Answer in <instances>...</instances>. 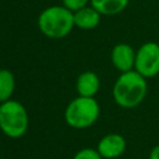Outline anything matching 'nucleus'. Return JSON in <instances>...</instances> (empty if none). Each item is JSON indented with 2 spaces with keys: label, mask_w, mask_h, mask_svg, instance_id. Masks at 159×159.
<instances>
[{
  "label": "nucleus",
  "mask_w": 159,
  "mask_h": 159,
  "mask_svg": "<svg viewBox=\"0 0 159 159\" xmlns=\"http://www.w3.org/2000/svg\"><path fill=\"white\" fill-rule=\"evenodd\" d=\"M72 159H103L97 149L94 148H83L80 149Z\"/></svg>",
  "instance_id": "obj_12"
},
{
  "label": "nucleus",
  "mask_w": 159,
  "mask_h": 159,
  "mask_svg": "<svg viewBox=\"0 0 159 159\" xmlns=\"http://www.w3.org/2000/svg\"><path fill=\"white\" fill-rule=\"evenodd\" d=\"M134 70L147 80L159 75V43L148 41L139 46L135 55Z\"/></svg>",
  "instance_id": "obj_5"
},
{
  "label": "nucleus",
  "mask_w": 159,
  "mask_h": 159,
  "mask_svg": "<svg viewBox=\"0 0 159 159\" xmlns=\"http://www.w3.org/2000/svg\"><path fill=\"white\" fill-rule=\"evenodd\" d=\"M16 81L14 73L7 68H0V103L11 99Z\"/></svg>",
  "instance_id": "obj_11"
},
{
  "label": "nucleus",
  "mask_w": 159,
  "mask_h": 159,
  "mask_svg": "<svg viewBox=\"0 0 159 159\" xmlns=\"http://www.w3.org/2000/svg\"><path fill=\"white\" fill-rule=\"evenodd\" d=\"M137 50H134L129 43H117L111 51V61L116 70L122 72H128L134 70Z\"/></svg>",
  "instance_id": "obj_7"
},
{
  "label": "nucleus",
  "mask_w": 159,
  "mask_h": 159,
  "mask_svg": "<svg viewBox=\"0 0 159 159\" xmlns=\"http://www.w3.org/2000/svg\"><path fill=\"white\" fill-rule=\"evenodd\" d=\"M127 148V140L122 134L108 133L103 135L97 143V150L103 159H117Z\"/></svg>",
  "instance_id": "obj_6"
},
{
  "label": "nucleus",
  "mask_w": 159,
  "mask_h": 159,
  "mask_svg": "<svg viewBox=\"0 0 159 159\" xmlns=\"http://www.w3.org/2000/svg\"><path fill=\"white\" fill-rule=\"evenodd\" d=\"M101 15L113 16L120 14L129 4V0H91L89 2Z\"/></svg>",
  "instance_id": "obj_10"
},
{
  "label": "nucleus",
  "mask_w": 159,
  "mask_h": 159,
  "mask_svg": "<svg viewBox=\"0 0 159 159\" xmlns=\"http://www.w3.org/2000/svg\"><path fill=\"white\" fill-rule=\"evenodd\" d=\"M39 30L48 39L60 40L71 34L75 27L73 11L63 5H52L43 9L37 17Z\"/></svg>",
  "instance_id": "obj_2"
},
{
  "label": "nucleus",
  "mask_w": 159,
  "mask_h": 159,
  "mask_svg": "<svg viewBox=\"0 0 159 159\" xmlns=\"http://www.w3.org/2000/svg\"><path fill=\"white\" fill-rule=\"evenodd\" d=\"M89 2H91V0H62V5L73 12L89 5Z\"/></svg>",
  "instance_id": "obj_13"
},
{
  "label": "nucleus",
  "mask_w": 159,
  "mask_h": 159,
  "mask_svg": "<svg viewBox=\"0 0 159 159\" xmlns=\"http://www.w3.org/2000/svg\"><path fill=\"white\" fill-rule=\"evenodd\" d=\"M147 78L135 70L122 72L116 80L112 89L116 104L124 109H132L142 104L147 97Z\"/></svg>",
  "instance_id": "obj_1"
},
{
  "label": "nucleus",
  "mask_w": 159,
  "mask_h": 159,
  "mask_svg": "<svg viewBox=\"0 0 159 159\" xmlns=\"http://www.w3.org/2000/svg\"><path fill=\"white\" fill-rule=\"evenodd\" d=\"M101 14L91 4L73 12L75 27L81 30H93L101 22Z\"/></svg>",
  "instance_id": "obj_8"
},
{
  "label": "nucleus",
  "mask_w": 159,
  "mask_h": 159,
  "mask_svg": "<svg viewBox=\"0 0 159 159\" xmlns=\"http://www.w3.org/2000/svg\"><path fill=\"white\" fill-rule=\"evenodd\" d=\"M30 118L25 106L16 101L9 99L0 103V130L11 139L21 138L29 129Z\"/></svg>",
  "instance_id": "obj_4"
},
{
  "label": "nucleus",
  "mask_w": 159,
  "mask_h": 159,
  "mask_svg": "<svg viewBox=\"0 0 159 159\" xmlns=\"http://www.w3.org/2000/svg\"><path fill=\"white\" fill-rule=\"evenodd\" d=\"M101 88V80L93 71H84L80 73L76 81V91L78 96L94 97Z\"/></svg>",
  "instance_id": "obj_9"
},
{
  "label": "nucleus",
  "mask_w": 159,
  "mask_h": 159,
  "mask_svg": "<svg viewBox=\"0 0 159 159\" xmlns=\"http://www.w3.org/2000/svg\"><path fill=\"white\" fill-rule=\"evenodd\" d=\"M101 107L94 97L77 96L65 108L63 118L68 127L75 129H87L99 118Z\"/></svg>",
  "instance_id": "obj_3"
},
{
  "label": "nucleus",
  "mask_w": 159,
  "mask_h": 159,
  "mask_svg": "<svg viewBox=\"0 0 159 159\" xmlns=\"http://www.w3.org/2000/svg\"><path fill=\"white\" fill-rule=\"evenodd\" d=\"M149 159H159V144L154 145L149 152Z\"/></svg>",
  "instance_id": "obj_14"
}]
</instances>
